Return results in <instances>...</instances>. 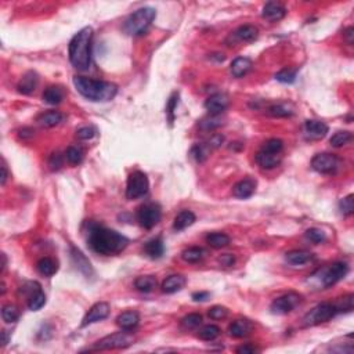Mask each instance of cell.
Here are the masks:
<instances>
[{"mask_svg": "<svg viewBox=\"0 0 354 354\" xmlns=\"http://www.w3.org/2000/svg\"><path fill=\"white\" fill-rule=\"evenodd\" d=\"M286 261L292 266H302L313 259V253L307 251H290L285 255Z\"/></svg>", "mask_w": 354, "mask_h": 354, "instance_id": "obj_29", "label": "cell"}, {"mask_svg": "<svg viewBox=\"0 0 354 354\" xmlns=\"http://www.w3.org/2000/svg\"><path fill=\"white\" fill-rule=\"evenodd\" d=\"M259 36V29L255 25H241L234 32V38L240 42H253Z\"/></svg>", "mask_w": 354, "mask_h": 354, "instance_id": "obj_26", "label": "cell"}, {"mask_svg": "<svg viewBox=\"0 0 354 354\" xmlns=\"http://www.w3.org/2000/svg\"><path fill=\"white\" fill-rule=\"evenodd\" d=\"M220 332H221L220 328H219L217 325L209 324V325H205V327L199 331L198 338L202 340H205V342H212V340H215L216 338H219Z\"/></svg>", "mask_w": 354, "mask_h": 354, "instance_id": "obj_34", "label": "cell"}, {"mask_svg": "<svg viewBox=\"0 0 354 354\" xmlns=\"http://www.w3.org/2000/svg\"><path fill=\"white\" fill-rule=\"evenodd\" d=\"M351 138H353V136H351V133L350 132H346V130H343V132H336L331 137L330 143L332 147L335 148H340L343 147V145H346V144H349L350 141H351Z\"/></svg>", "mask_w": 354, "mask_h": 354, "instance_id": "obj_37", "label": "cell"}, {"mask_svg": "<svg viewBox=\"0 0 354 354\" xmlns=\"http://www.w3.org/2000/svg\"><path fill=\"white\" fill-rule=\"evenodd\" d=\"M303 130L307 140H321L327 136L330 129L321 121H306Z\"/></svg>", "mask_w": 354, "mask_h": 354, "instance_id": "obj_14", "label": "cell"}, {"mask_svg": "<svg viewBox=\"0 0 354 354\" xmlns=\"http://www.w3.org/2000/svg\"><path fill=\"white\" fill-rule=\"evenodd\" d=\"M339 211L343 216H350L354 212V197L350 194L339 202Z\"/></svg>", "mask_w": 354, "mask_h": 354, "instance_id": "obj_44", "label": "cell"}, {"mask_svg": "<svg viewBox=\"0 0 354 354\" xmlns=\"http://www.w3.org/2000/svg\"><path fill=\"white\" fill-rule=\"evenodd\" d=\"M186 282H187L186 277L180 276V274H173L162 282V290L165 293H176L184 288Z\"/></svg>", "mask_w": 354, "mask_h": 354, "instance_id": "obj_21", "label": "cell"}, {"mask_svg": "<svg viewBox=\"0 0 354 354\" xmlns=\"http://www.w3.org/2000/svg\"><path fill=\"white\" fill-rule=\"evenodd\" d=\"M202 324V315L198 314V313H191V314L186 315L182 320L183 328L186 330H194Z\"/></svg>", "mask_w": 354, "mask_h": 354, "instance_id": "obj_41", "label": "cell"}, {"mask_svg": "<svg viewBox=\"0 0 354 354\" xmlns=\"http://www.w3.org/2000/svg\"><path fill=\"white\" fill-rule=\"evenodd\" d=\"M209 292H195L192 293V299L195 302H205V300L209 299Z\"/></svg>", "mask_w": 354, "mask_h": 354, "instance_id": "obj_55", "label": "cell"}, {"mask_svg": "<svg viewBox=\"0 0 354 354\" xmlns=\"http://www.w3.org/2000/svg\"><path fill=\"white\" fill-rule=\"evenodd\" d=\"M38 82H39V78H38L36 72L29 71V72H26V74L21 78L20 83H18L17 88H18V92H20L21 94L29 96V94H32L35 92V88L38 86Z\"/></svg>", "mask_w": 354, "mask_h": 354, "instance_id": "obj_20", "label": "cell"}, {"mask_svg": "<svg viewBox=\"0 0 354 354\" xmlns=\"http://www.w3.org/2000/svg\"><path fill=\"white\" fill-rule=\"evenodd\" d=\"M252 68V61L246 57H238L231 63L230 71L234 78H242L246 75Z\"/></svg>", "mask_w": 354, "mask_h": 354, "instance_id": "obj_24", "label": "cell"}, {"mask_svg": "<svg viewBox=\"0 0 354 354\" xmlns=\"http://www.w3.org/2000/svg\"><path fill=\"white\" fill-rule=\"evenodd\" d=\"M252 330H253V324L251 321L235 320L232 321L230 327H228V334L231 335L232 338L241 339V338H245V336L251 334Z\"/></svg>", "mask_w": 354, "mask_h": 354, "instance_id": "obj_19", "label": "cell"}, {"mask_svg": "<svg viewBox=\"0 0 354 354\" xmlns=\"http://www.w3.org/2000/svg\"><path fill=\"white\" fill-rule=\"evenodd\" d=\"M336 314H338V311L335 309L334 303L325 302V303L315 306L313 310H310L309 313L305 315V318H303V325H305V327L320 325L322 324V322L330 321L331 318H334Z\"/></svg>", "mask_w": 354, "mask_h": 354, "instance_id": "obj_6", "label": "cell"}, {"mask_svg": "<svg viewBox=\"0 0 354 354\" xmlns=\"http://www.w3.org/2000/svg\"><path fill=\"white\" fill-rule=\"evenodd\" d=\"M65 159L71 165H79V163L83 161V153L78 147H68L67 151H65Z\"/></svg>", "mask_w": 354, "mask_h": 354, "instance_id": "obj_40", "label": "cell"}, {"mask_svg": "<svg viewBox=\"0 0 354 354\" xmlns=\"http://www.w3.org/2000/svg\"><path fill=\"white\" fill-rule=\"evenodd\" d=\"M311 167L314 169L315 172L322 173V174L335 173L336 169L339 167V158L334 155V154H317L311 159Z\"/></svg>", "mask_w": 354, "mask_h": 354, "instance_id": "obj_9", "label": "cell"}, {"mask_svg": "<svg viewBox=\"0 0 354 354\" xmlns=\"http://www.w3.org/2000/svg\"><path fill=\"white\" fill-rule=\"evenodd\" d=\"M269 113L274 118H288L293 115V111L286 104H274L269 108Z\"/></svg>", "mask_w": 354, "mask_h": 354, "instance_id": "obj_36", "label": "cell"}, {"mask_svg": "<svg viewBox=\"0 0 354 354\" xmlns=\"http://www.w3.org/2000/svg\"><path fill=\"white\" fill-rule=\"evenodd\" d=\"M64 115L58 111H47L38 116V123L43 128H54L63 122Z\"/></svg>", "mask_w": 354, "mask_h": 354, "instance_id": "obj_25", "label": "cell"}, {"mask_svg": "<svg viewBox=\"0 0 354 354\" xmlns=\"http://www.w3.org/2000/svg\"><path fill=\"white\" fill-rule=\"evenodd\" d=\"M94 136H96V129L92 128V126H83V128H80L76 132V137L79 140H90Z\"/></svg>", "mask_w": 354, "mask_h": 354, "instance_id": "obj_50", "label": "cell"}, {"mask_svg": "<svg viewBox=\"0 0 354 354\" xmlns=\"http://www.w3.org/2000/svg\"><path fill=\"white\" fill-rule=\"evenodd\" d=\"M21 138H31L34 137V130L32 129H28L25 128L22 129V130H20V134H18Z\"/></svg>", "mask_w": 354, "mask_h": 354, "instance_id": "obj_57", "label": "cell"}, {"mask_svg": "<svg viewBox=\"0 0 354 354\" xmlns=\"http://www.w3.org/2000/svg\"><path fill=\"white\" fill-rule=\"evenodd\" d=\"M150 188V182L145 173L133 172L129 174L128 184H126V198L128 199H137L144 197Z\"/></svg>", "mask_w": 354, "mask_h": 354, "instance_id": "obj_7", "label": "cell"}, {"mask_svg": "<svg viewBox=\"0 0 354 354\" xmlns=\"http://www.w3.org/2000/svg\"><path fill=\"white\" fill-rule=\"evenodd\" d=\"M129 331L123 332H116V334L108 335L99 342L93 344L92 350H115V349H126L129 346H132L134 342V336L128 334Z\"/></svg>", "mask_w": 354, "mask_h": 354, "instance_id": "obj_5", "label": "cell"}, {"mask_svg": "<svg viewBox=\"0 0 354 354\" xmlns=\"http://www.w3.org/2000/svg\"><path fill=\"white\" fill-rule=\"evenodd\" d=\"M335 309L338 313H350L354 307V296L346 295L343 298H340L334 303Z\"/></svg>", "mask_w": 354, "mask_h": 354, "instance_id": "obj_38", "label": "cell"}, {"mask_svg": "<svg viewBox=\"0 0 354 354\" xmlns=\"http://www.w3.org/2000/svg\"><path fill=\"white\" fill-rule=\"evenodd\" d=\"M129 240L115 230L88 223L87 245L96 253L103 256L118 255L128 246Z\"/></svg>", "mask_w": 354, "mask_h": 354, "instance_id": "obj_1", "label": "cell"}, {"mask_svg": "<svg viewBox=\"0 0 354 354\" xmlns=\"http://www.w3.org/2000/svg\"><path fill=\"white\" fill-rule=\"evenodd\" d=\"M276 79L281 83L290 84L296 80V69L292 68H284L281 69L278 74H276Z\"/></svg>", "mask_w": 354, "mask_h": 354, "instance_id": "obj_42", "label": "cell"}, {"mask_svg": "<svg viewBox=\"0 0 354 354\" xmlns=\"http://www.w3.org/2000/svg\"><path fill=\"white\" fill-rule=\"evenodd\" d=\"M157 17V11L153 7H143L129 15L123 22V31L129 36H140L144 35L151 26L153 21Z\"/></svg>", "mask_w": 354, "mask_h": 354, "instance_id": "obj_4", "label": "cell"}, {"mask_svg": "<svg viewBox=\"0 0 354 354\" xmlns=\"http://www.w3.org/2000/svg\"><path fill=\"white\" fill-rule=\"evenodd\" d=\"M64 100V90L60 86H50L43 92V101L50 105H57Z\"/></svg>", "mask_w": 354, "mask_h": 354, "instance_id": "obj_28", "label": "cell"}, {"mask_svg": "<svg viewBox=\"0 0 354 354\" xmlns=\"http://www.w3.org/2000/svg\"><path fill=\"white\" fill-rule=\"evenodd\" d=\"M7 177H9L7 166H6V163L3 162V165H2V186H5L6 184V182H7Z\"/></svg>", "mask_w": 354, "mask_h": 354, "instance_id": "obj_58", "label": "cell"}, {"mask_svg": "<svg viewBox=\"0 0 354 354\" xmlns=\"http://www.w3.org/2000/svg\"><path fill=\"white\" fill-rule=\"evenodd\" d=\"M161 217H162V211L158 203H145L137 212V220L140 226L147 230L157 226L161 221Z\"/></svg>", "mask_w": 354, "mask_h": 354, "instance_id": "obj_8", "label": "cell"}, {"mask_svg": "<svg viewBox=\"0 0 354 354\" xmlns=\"http://www.w3.org/2000/svg\"><path fill=\"white\" fill-rule=\"evenodd\" d=\"M257 351H259V349L255 347L253 344H244V346H240L237 349V353L238 354H253L257 353Z\"/></svg>", "mask_w": 354, "mask_h": 354, "instance_id": "obj_52", "label": "cell"}, {"mask_svg": "<svg viewBox=\"0 0 354 354\" xmlns=\"http://www.w3.org/2000/svg\"><path fill=\"white\" fill-rule=\"evenodd\" d=\"M228 104H230V100H228L226 94L216 93L211 96L205 101V108L211 115H216L217 116V115H220L228 108Z\"/></svg>", "mask_w": 354, "mask_h": 354, "instance_id": "obj_13", "label": "cell"}, {"mask_svg": "<svg viewBox=\"0 0 354 354\" xmlns=\"http://www.w3.org/2000/svg\"><path fill=\"white\" fill-rule=\"evenodd\" d=\"M44 305H46V295H44L42 289L36 290L34 295H31L28 298V309L32 310V311H38Z\"/></svg>", "mask_w": 354, "mask_h": 354, "instance_id": "obj_35", "label": "cell"}, {"mask_svg": "<svg viewBox=\"0 0 354 354\" xmlns=\"http://www.w3.org/2000/svg\"><path fill=\"white\" fill-rule=\"evenodd\" d=\"M177 103H179V94L173 93L172 96H170L169 101H167L166 107V112L169 113V121H170V123H172L173 119H174V109H176L177 107Z\"/></svg>", "mask_w": 354, "mask_h": 354, "instance_id": "obj_49", "label": "cell"}, {"mask_svg": "<svg viewBox=\"0 0 354 354\" xmlns=\"http://www.w3.org/2000/svg\"><path fill=\"white\" fill-rule=\"evenodd\" d=\"M109 311H111V309H109L108 303H105V302H99V303H96V305L88 310L87 313H86V315L83 317V320H82V327H87V325H92L94 324V322H99V321L101 320H105V318L109 315Z\"/></svg>", "mask_w": 354, "mask_h": 354, "instance_id": "obj_12", "label": "cell"}, {"mask_svg": "<svg viewBox=\"0 0 354 354\" xmlns=\"http://www.w3.org/2000/svg\"><path fill=\"white\" fill-rule=\"evenodd\" d=\"M36 269L40 274L44 277H53L58 270V266L51 257H42L38 263H36Z\"/></svg>", "mask_w": 354, "mask_h": 354, "instance_id": "obj_30", "label": "cell"}, {"mask_svg": "<svg viewBox=\"0 0 354 354\" xmlns=\"http://www.w3.org/2000/svg\"><path fill=\"white\" fill-rule=\"evenodd\" d=\"M281 161H282V155L281 154L270 153V151H266L263 148L256 154V162H257V165L261 169H266V170H270V169L277 167L281 163Z\"/></svg>", "mask_w": 354, "mask_h": 354, "instance_id": "obj_15", "label": "cell"}, {"mask_svg": "<svg viewBox=\"0 0 354 354\" xmlns=\"http://www.w3.org/2000/svg\"><path fill=\"white\" fill-rule=\"evenodd\" d=\"M256 190V180L253 179H244L241 182H238L232 187V195L240 199H246L253 195Z\"/></svg>", "mask_w": 354, "mask_h": 354, "instance_id": "obj_17", "label": "cell"}, {"mask_svg": "<svg viewBox=\"0 0 354 354\" xmlns=\"http://www.w3.org/2000/svg\"><path fill=\"white\" fill-rule=\"evenodd\" d=\"M302 302V296L295 292H289L285 295L277 298L273 303H271V311L274 314H288L292 310L295 309L296 306Z\"/></svg>", "mask_w": 354, "mask_h": 354, "instance_id": "obj_10", "label": "cell"}, {"mask_svg": "<svg viewBox=\"0 0 354 354\" xmlns=\"http://www.w3.org/2000/svg\"><path fill=\"white\" fill-rule=\"evenodd\" d=\"M20 317V311L14 305H6L2 309V318L7 324H14Z\"/></svg>", "mask_w": 354, "mask_h": 354, "instance_id": "obj_39", "label": "cell"}, {"mask_svg": "<svg viewBox=\"0 0 354 354\" xmlns=\"http://www.w3.org/2000/svg\"><path fill=\"white\" fill-rule=\"evenodd\" d=\"M285 15V7L282 5H280V3H276V2H269V3H266L264 7H263V11H261V17L266 18L267 21H271V22L282 20Z\"/></svg>", "mask_w": 354, "mask_h": 354, "instance_id": "obj_16", "label": "cell"}, {"mask_svg": "<svg viewBox=\"0 0 354 354\" xmlns=\"http://www.w3.org/2000/svg\"><path fill=\"white\" fill-rule=\"evenodd\" d=\"M349 273V266L343 263V261H338L331 266L330 269H327L322 276V284L325 288L335 285L336 282H339L340 280H343L346 274Z\"/></svg>", "mask_w": 354, "mask_h": 354, "instance_id": "obj_11", "label": "cell"}, {"mask_svg": "<svg viewBox=\"0 0 354 354\" xmlns=\"http://www.w3.org/2000/svg\"><path fill=\"white\" fill-rule=\"evenodd\" d=\"M205 255V251L202 248H198V246H191V248H187L186 251H183L182 257L183 260L187 261V263H197Z\"/></svg>", "mask_w": 354, "mask_h": 354, "instance_id": "obj_33", "label": "cell"}, {"mask_svg": "<svg viewBox=\"0 0 354 354\" xmlns=\"http://www.w3.org/2000/svg\"><path fill=\"white\" fill-rule=\"evenodd\" d=\"M134 286L136 289H138L140 292H144V293H148L157 286V278L153 276H141L136 278L134 281Z\"/></svg>", "mask_w": 354, "mask_h": 354, "instance_id": "obj_32", "label": "cell"}, {"mask_svg": "<svg viewBox=\"0 0 354 354\" xmlns=\"http://www.w3.org/2000/svg\"><path fill=\"white\" fill-rule=\"evenodd\" d=\"M144 252L148 257L151 259H159L162 257L163 252H165V246H163V241L161 238H154L151 241H148L144 245Z\"/></svg>", "mask_w": 354, "mask_h": 354, "instance_id": "obj_27", "label": "cell"}, {"mask_svg": "<svg viewBox=\"0 0 354 354\" xmlns=\"http://www.w3.org/2000/svg\"><path fill=\"white\" fill-rule=\"evenodd\" d=\"M209 317H211L212 320H223V318H226L227 314H228V310L226 309V307H223V306H213L211 310H209Z\"/></svg>", "mask_w": 354, "mask_h": 354, "instance_id": "obj_48", "label": "cell"}, {"mask_svg": "<svg viewBox=\"0 0 354 354\" xmlns=\"http://www.w3.org/2000/svg\"><path fill=\"white\" fill-rule=\"evenodd\" d=\"M263 150L266 151H270V153H276V154H281L282 148H284V143L281 141L280 138H270L267 140L264 144H263Z\"/></svg>", "mask_w": 354, "mask_h": 354, "instance_id": "obj_47", "label": "cell"}, {"mask_svg": "<svg viewBox=\"0 0 354 354\" xmlns=\"http://www.w3.org/2000/svg\"><path fill=\"white\" fill-rule=\"evenodd\" d=\"M343 36H344V39H346V42H347V43L353 44V42H354V29H353V26H349L347 29L344 31Z\"/></svg>", "mask_w": 354, "mask_h": 354, "instance_id": "obj_56", "label": "cell"}, {"mask_svg": "<svg viewBox=\"0 0 354 354\" xmlns=\"http://www.w3.org/2000/svg\"><path fill=\"white\" fill-rule=\"evenodd\" d=\"M209 155V145H203V144H197L191 148V157L197 161V162H203Z\"/></svg>", "mask_w": 354, "mask_h": 354, "instance_id": "obj_43", "label": "cell"}, {"mask_svg": "<svg viewBox=\"0 0 354 354\" xmlns=\"http://www.w3.org/2000/svg\"><path fill=\"white\" fill-rule=\"evenodd\" d=\"M206 242L215 249H221L230 244V237L224 232H212L206 237Z\"/></svg>", "mask_w": 354, "mask_h": 354, "instance_id": "obj_31", "label": "cell"}, {"mask_svg": "<svg viewBox=\"0 0 354 354\" xmlns=\"http://www.w3.org/2000/svg\"><path fill=\"white\" fill-rule=\"evenodd\" d=\"M7 343H9V332L2 331V347H5Z\"/></svg>", "mask_w": 354, "mask_h": 354, "instance_id": "obj_59", "label": "cell"}, {"mask_svg": "<svg viewBox=\"0 0 354 354\" xmlns=\"http://www.w3.org/2000/svg\"><path fill=\"white\" fill-rule=\"evenodd\" d=\"M75 88L84 99L94 101V103H105L111 100L118 93V86L105 80H96V79L86 78V76H75Z\"/></svg>", "mask_w": 354, "mask_h": 354, "instance_id": "obj_3", "label": "cell"}, {"mask_svg": "<svg viewBox=\"0 0 354 354\" xmlns=\"http://www.w3.org/2000/svg\"><path fill=\"white\" fill-rule=\"evenodd\" d=\"M221 125H223V122H221L220 119L217 118L216 115H212L209 118L202 119L201 122H199V128L202 130H205V132H209V130H215V129L220 128Z\"/></svg>", "mask_w": 354, "mask_h": 354, "instance_id": "obj_45", "label": "cell"}, {"mask_svg": "<svg viewBox=\"0 0 354 354\" xmlns=\"http://www.w3.org/2000/svg\"><path fill=\"white\" fill-rule=\"evenodd\" d=\"M71 253H72V259H74L76 269H78L80 273H83L86 277L93 276V267L90 264V261L86 259V256L79 251V249H76V248H72V249H71Z\"/></svg>", "mask_w": 354, "mask_h": 354, "instance_id": "obj_22", "label": "cell"}, {"mask_svg": "<svg viewBox=\"0 0 354 354\" xmlns=\"http://www.w3.org/2000/svg\"><path fill=\"white\" fill-rule=\"evenodd\" d=\"M219 261H220L221 264L226 266V267H230V266L234 264V261H235V257L231 255V253H226V255H223L219 257Z\"/></svg>", "mask_w": 354, "mask_h": 354, "instance_id": "obj_53", "label": "cell"}, {"mask_svg": "<svg viewBox=\"0 0 354 354\" xmlns=\"http://www.w3.org/2000/svg\"><path fill=\"white\" fill-rule=\"evenodd\" d=\"M224 141V137L221 134H213L211 138H209V147H220L221 144Z\"/></svg>", "mask_w": 354, "mask_h": 354, "instance_id": "obj_54", "label": "cell"}, {"mask_svg": "<svg viewBox=\"0 0 354 354\" xmlns=\"http://www.w3.org/2000/svg\"><path fill=\"white\" fill-rule=\"evenodd\" d=\"M140 322V315H138L137 311H125L122 314H119L116 317V325L122 331H132L134 330L136 327Z\"/></svg>", "mask_w": 354, "mask_h": 354, "instance_id": "obj_18", "label": "cell"}, {"mask_svg": "<svg viewBox=\"0 0 354 354\" xmlns=\"http://www.w3.org/2000/svg\"><path fill=\"white\" fill-rule=\"evenodd\" d=\"M195 223V215L191 211H182L173 221V228L176 231H183Z\"/></svg>", "mask_w": 354, "mask_h": 354, "instance_id": "obj_23", "label": "cell"}, {"mask_svg": "<svg viewBox=\"0 0 354 354\" xmlns=\"http://www.w3.org/2000/svg\"><path fill=\"white\" fill-rule=\"evenodd\" d=\"M49 166L51 170H60L63 166V155L58 153L51 154V157L49 158Z\"/></svg>", "mask_w": 354, "mask_h": 354, "instance_id": "obj_51", "label": "cell"}, {"mask_svg": "<svg viewBox=\"0 0 354 354\" xmlns=\"http://www.w3.org/2000/svg\"><path fill=\"white\" fill-rule=\"evenodd\" d=\"M92 43L93 28L84 26L71 39L68 46V55L71 64L78 71H87L92 65Z\"/></svg>", "mask_w": 354, "mask_h": 354, "instance_id": "obj_2", "label": "cell"}, {"mask_svg": "<svg viewBox=\"0 0 354 354\" xmlns=\"http://www.w3.org/2000/svg\"><path fill=\"white\" fill-rule=\"evenodd\" d=\"M306 238L309 241L313 242V244H321V242H324L327 240L325 232L322 230H320V228H309L306 231Z\"/></svg>", "mask_w": 354, "mask_h": 354, "instance_id": "obj_46", "label": "cell"}]
</instances>
